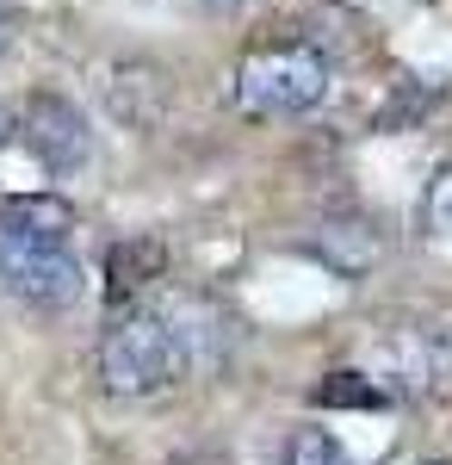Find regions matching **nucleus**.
Instances as JSON below:
<instances>
[{
    "label": "nucleus",
    "mask_w": 452,
    "mask_h": 465,
    "mask_svg": "<svg viewBox=\"0 0 452 465\" xmlns=\"http://www.w3.org/2000/svg\"><path fill=\"white\" fill-rule=\"evenodd\" d=\"M13 137L25 143L44 174H74V168H87V155H93V124H87V112L74 106L69 94H50V87H37L25 94V106L13 112Z\"/></svg>",
    "instance_id": "20e7f679"
},
{
    "label": "nucleus",
    "mask_w": 452,
    "mask_h": 465,
    "mask_svg": "<svg viewBox=\"0 0 452 465\" xmlns=\"http://www.w3.org/2000/svg\"><path fill=\"white\" fill-rule=\"evenodd\" d=\"M434 465H447V460H434Z\"/></svg>",
    "instance_id": "f8f14e48"
},
{
    "label": "nucleus",
    "mask_w": 452,
    "mask_h": 465,
    "mask_svg": "<svg viewBox=\"0 0 452 465\" xmlns=\"http://www.w3.org/2000/svg\"><path fill=\"white\" fill-rule=\"evenodd\" d=\"M192 329L168 304H124L100 341V385L112 397H162L192 372Z\"/></svg>",
    "instance_id": "f03ea898"
},
{
    "label": "nucleus",
    "mask_w": 452,
    "mask_h": 465,
    "mask_svg": "<svg viewBox=\"0 0 452 465\" xmlns=\"http://www.w3.org/2000/svg\"><path fill=\"white\" fill-rule=\"evenodd\" d=\"M6 131H13V112L0 106V143H6Z\"/></svg>",
    "instance_id": "9d476101"
},
{
    "label": "nucleus",
    "mask_w": 452,
    "mask_h": 465,
    "mask_svg": "<svg viewBox=\"0 0 452 465\" xmlns=\"http://www.w3.org/2000/svg\"><path fill=\"white\" fill-rule=\"evenodd\" d=\"M6 44H13V19L0 13V50H6Z\"/></svg>",
    "instance_id": "1a4fd4ad"
},
{
    "label": "nucleus",
    "mask_w": 452,
    "mask_h": 465,
    "mask_svg": "<svg viewBox=\"0 0 452 465\" xmlns=\"http://www.w3.org/2000/svg\"><path fill=\"white\" fill-rule=\"evenodd\" d=\"M74 212L63 199H0V286L32 311H69L81 298V261L69 249Z\"/></svg>",
    "instance_id": "f257e3e1"
},
{
    "label": "nucleus",
    "mask_w": 452,
    "mask_h": 465,
    "mask_svg": "<svg viewBox=\"0 0 452 465\" xmlns=\"http://www.w3.org/2000/svg\"><path fill=\"white\" fill-rule=\"evenodd\" d=\"M162 267H168V249L155 242V236H124V242H112L105 249V298L124 311V304H137L142 292L162 280Z\"/></svg>",
    "instance_id": "423d86ee"
},
{
    "label": "nucleus",
    "mask_w": 452,
    "mask_h": 465,
    "mask_svg": "<svg viewBox=\"0 0 452 465\" xmlns=\"http://www.w3.org/2000/svg\"><path fill=\"white\" fill-rule=\"evenodd\" d=\"M378 372L403 397H440V391H452V348L434 329L403 322V329L378 335Z\"/></svg>",
    "instance_id": "39448f33"
},
{
    "label": "nucleus",
    "mask_w": 452,
    "mask_h": 465,
    "mask_svg": "<svg viewBox=\"0 0 452 465\" xmlns=\"http://www.w3.org/2000/svg\"><path fill=\"white\" fill-rule=\"evenodd\" d=\"M285 465H353V460H348V447H341L335 434L298 429V434H291V447H285Z\"/></svg>",
    "instance_id": "0eeeda50"
},
{
    "label": "nucleus",
    "mask_w": 452,
    "mask_h": 465,
    "mask_svg": "<svg viewBox=\"0 0 452 465\" xmlns=\"http://www.w3.org/2000/svg\"><path fill=\"white\" fill-rule=\"evenodd\" d=\"M329 100V63L316 44H267L236 69V106L248 118H304Z\"/></svg>",
    "instance_id": "7ed1b4c3"
},
{
    "label": "nucleus",
    "mask_w": 452,
    "mask_h": 465,
    "mask_svg": "<svg viewBox=\"0 0 452 465\" xmlns=\"http://www.w3.org/2000/svg\"><path fill=\"white\" fill-rule=\"evenodd\" d=\"M205 6H242V0H205Z\"/></svg>",
    "instance_id": "9b49d317"
},
{
    "label": "nucleus",
    "mask_w": 452,
    "mask_h": 465,
    "mask_svg": "<svg viewBox=\"0 0 452 465\" xmlns=\"http://www.w3.org/2000/svg\"><path fill=\"white\" fill-rule=\"evenodd\" d=\"M378 385L366 379V372H329L322 385H316V403H378Z\"/></svg>",
    "instance_id": "6e6552de"
}]
</instances>
